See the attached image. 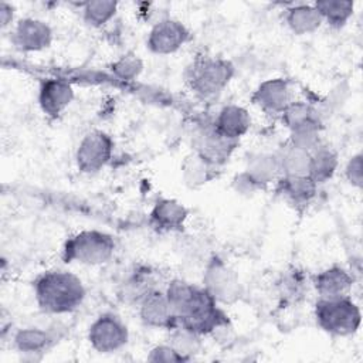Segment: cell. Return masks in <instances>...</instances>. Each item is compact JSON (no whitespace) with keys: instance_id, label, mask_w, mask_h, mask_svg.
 Listing matches in <instances>:
<instances>
[{"instance_id":"cell-3","label":"cell","mask_w":363,"mask_h":363,"mask_svg":"<svg viewBox=\"0 0 363 363\" xmlns=\"http://www.w3.org/2000/svg\"><path fill=\"white\" fill-rule=\"evenodd\" d=\"M235 75L234 64L223 57L203 55L187 69L186 81L190 91L203 101L218 98Z\"/></svg>"},{"instance_id":"cell-26","label":"cell","mask_w":363,"mask_h":363,"mask_svg":"<svg viewBox=\"0 0 363 363\" xmlns=\"http://www.w3.org/2000/svg\"><path fill=\"white\" fill-rule=\"evenodd\" d=\"M279 121L289 132L308 123L322 122V116L311 102L294 99L279 115Z\"/></svg>"},{"instance_id":"cell-8","label":"cell","mask_w":363,"mask_h":363,"mask_svg":"<svg viewBox=\"0 0 363 363\" xmlns=\"http://www.w3.org/2000/svg\"><path fill=\"white\" fill-rule=\"evenodd\" d=\"M203 286L221 305L233 303L242 295V284L237 272L223 259L213 258L203 274Z\"/></svg>"},{"instance_id":"cell-22","label":"cell","mask_w":363,"mask_h":363,"mask_svg":"<svg viewBox=\"0 0 363 363\" xmlns=\"http://www.w3.org/2000/svg\"><path fill=\"white\" fill-rule=\"evenodd\" d=\"M339 169V155L337 152L322 142L316 149L311 152L309 173L308 176L318 184L329 182Z\"/></svg>"},{"instance_id":"cell-4","label":"cell","mask_w":363,"mask_h":363,"mask_svg":"<svg viewBox=\"0 0 363 363\" xmlns=\"http://www.w3.org/2000/svg\"><path fill=\"white\" fill-rule=\"evenodd\" d=\"M313 318L320 330L335 337L353 336L362 325L360 306L349 295L318 298Z\"/></svg>"},{"instance_id":"cell-11","label":"cell","mask_w":363,"mask_h":363,"mask_svg":"<svg viewBox=\"0 0 363 363\" xmlns=\"http://www.w3.org/2000/svg\"><path fill=\"white\" fill-rule=\"evenodd\" d=\"M294 99V85L282 77L268 78L259 82L251 95V102L261 112L274 118H279Z\"/></svg>"},{"instance_id":"cell-21","label":"cell","mask_w":363,"mask_h":363,"mask_svg":"<svg viewBox=\"0 0 363 363\" xmlns=\"http://www.w3.org/2000/svg\"><path fill=\"white\" fill-rule=\"evenodd\" d=\"M318 184L309 176L279 177L277 182L278 194L294 207H306L318 193Z\"/></svg>"},{"instance_id":"cell-12","label":"cell","mask_w":363,"mask_h":363,"mask_svg":"<svg viewBox=\"0 0 363 363\" xmlns=\"http://www.w3.org/2000/svg\"><path fill=\"white\" fill-rule=\"evenodd\" d=\"M54 40L51 26L35 17L20 18L13 27L10 41L21 52H40L47 50Z\"/></svg>"},{"instance_id":"cell-28","label":"cell","mask_w":363,"mask_h":363,"mask_svg":"<svg viewBox=\"0 0 363 363\" xmlns=\"http://www.w3.org/2000/svg\"><path fill=\"white\" fill-rule=\"evenodd\" d=\"M187 362L191 360L201 349V336L177 325L169 330V342Z\"/></svg>"},{"instance_id":"cell-5","label":"cell","mask_w":363,"mask_h":363,"mask_svg":"<svg viewBox=\"0 0 363 363\" xmlns=\"http://www.w3.org/2000/svg\"><path fill=\"white\" fill-rule=\"evenodd\" d=\"M116 251L115 238L101 230H81L69 235L61 251L65 264L98 267L109 262Z\"/></svg>"},{"instance_id":"cell-15","label":"cell","mask_w":363,"mask_h":363,"mask_svg":"<svg viewBox=\"0 0 363 363\" xmlns=\"http://www.w3.org/2000/svg\"><path fill=\"white\" fill-rule=\"evenodd\" d=\"M189 218V208L176 199L160 197L153 204L147 216L149 227L159 233H177L182 231Z\"/></svg>"},{"instance_id":"cell-1","label":"cell","mask_w":363,"mask_h":363,"mask_svg":"<svg viewBox=\"0 0 363 363\" xmlns=\"http://www.w3.org/2000/svg\"><path fill=\"white\" fill-rule=\"evenodd\" d=\"M163 289L177 315L180 326L201 337L230 328L227 313L203 285L199 286L174 278Z\"/></svg>"},{"instance_id":"cell-10","label":"cell","mask_w":363,"mask_h":363,"mask_svg":"<svg viewBox=\"0 0 363 363\" xmlns=\"http://www.w3.org/2000/svg\"><path fill=\"white\" fill-rule=\"evenodd\" d=\"M240 142L220 135L213 123L201 125L193 138L194 155L211 167H218L228 162Z\"/></svg>"},{"instance_id":"cell-20","label":"cell","mask_w":363,"mask_h":363,"mask_svg":"<svg viewBox=\"0 0 363 363\" xmlns=\"http://www.w3.org/2000/svg\"><path fill=\"white\" fill-rule=\"evenodd\" d=\"M284 23L295 35L313 34L323 24L313 3H294L284 10Z\"/></svg>"},{"instance_id":"cell-24","label":"cell","mask_w":363,"mask_h":363,"mask_svg":"<svg viewBox=\"0 0 363 363\" xmlns=\"http://www.w3.org/2000/svg\"><path fill=\"white\" fill-rule=\"evenodd\" d=\"M159 289L153 278V272L147 268L133 271L122 285L119 296L133 305H138L139 301L146 296L149 292Z\"/></svg>"},{"instance_id":"cell-29","label":"cell","mask_w":363,"mask_h":363,"mask_svg":"<svg viewBox=\"0 0 363 363\" xmlns=\"http://www.w3.org/2000/svg\"><path fill=\"white\" fill-rule=\"evenodd\" d=\"M322 128H323L322 122L303 125L301 128L289 130V136H288L286 142L311 153L313 149H316L323 142L322 140Z\"/></svg>"},{"instance_id":"cell-27","label":"cell","mask_w":363,"mask_h":363,"mask_svg":"<svg viewBox=\"0 0 363 363\" xmlns=\"http://www.w3.org/2000/svg\"><path fill=\"white\" fill-rule=\"evenodd\" d=\"M118 7V1L112 0H92L79 4L84 23L94 28H101L106 26L116 16Z\"/></svg>"},{"instance_id":"cell-19","label":"cell","mask_w":363,"mask_h":363,"mask_svg":"<svg viewBox=\"0 0 363 363\" xmlns=\"http://www.w3.org/2000/svg\"><path fill=\"white\" fill-rule=\"evenodd\" d=\"M354 284L353 274L342 265H330L312 277V286L318 298L349 295Z\"/></svg>"},{"instance_id":"cell-32","label":"cell","mask_w":363,"mask_h":363,"mask_svg":"<svg viewBox=\"0 0 363 363\" xmlns=\"http://www.w3.org/2000/svg\"><path fill=\"white\" fill-rule=\"evenodd\" d=\"M147 360L150 362H187L170 343L156 345L149 350Z\"/></svg>"},{"instance_id":"cell-6","label":"cell","mask_w":363,"mask_h":363,"mask_svg":"<svg viewBox=\"0 0 363 363\" xmlns=\"http://www.w3.org/2000/svg\"><path fill=\"white\" fill-rule=\"evenodd\" d=\"M86 339L89 346L101 354L116 353L128 345L129 328L118 313L104 312L89 325Z\"/></svg>"},{"instance_id":"cell-31","label":"cell","mask_w":363,"mask_h":363,"mask_svg":"<svg viewBox=\"0 0 363 363\" xmlns=\"http://www.w3.org/2000/svg\"><path fill=\"white\" fill-rule=\"evenodd\" d=\"M345 179L354 189H362L363 186V156L360 152L352 155L345 164Z\"/></svg>"},{"instance_id":"cell-14","label":"cell","mask_w":363,"mask_h":363,"mask_svg":"<svg viewBox=\"0 0 363 363\" xmlns=\"http://www.w3.org/2000/svg\"><path fill=\"white\" fill-rule=\"evenodd\" d=\"M75 98L72 84L62 78H45L38 86V106L41 112L50 118H60Z\"/></svg>"},{"instance_id":"cell-7","label":"cell","mask_w":363,"mask_h":363,"mask_svg":"<svg viewBox=\"0 0 363 363\" xmlns=\"http://www.w3.org/2000/svg\"><path fill=\"white\" fill-rule=\"evenodd\" d=\"M115 142L112 136L102 129L86 132L75 150V164L81 173L95 174L104 170L112 160Z\"/></svg>"},{"instance_id":"cell-18","label":"cell","mask_w":363,"mask_h":363,"mask_svg":"<svg viewBox=\"0 0 363 363\" xmlns=\"http://www.w3.org/2000/svg\"><path fill=\"white\" fill-rule=\"evenodd\" d=\"M254 189V191L277 183L281 177L279 164L275 153H255L248 157L245 169L240 173Z\"/></svg>"},{"instance_id":"cell-9","label":"cell","mask_w":363,"mask_h":363,"mask_svg":"<svg viewBox=\"0 0 363 363\" xmlns=\"http://www.w3.org/2000/svg\"><path fill=\"white\" fill-rule=\"evenodd\" d=\"M191 38L190 30L177 18L164 17L147 33L146 47L155 55H170L183 48Z\"/></svg>"},{"instance_id":"cell-17","label":"cell","mask_w":363,"mask_h":363,"mask_svg":"<svg viewBox=\"0 0 363 363\" xmlns=\"http://www.w3.org/2000/svg\"><path fill=\"white\" fill-rule=\"evenodd\" d=\"M211 123L220 135L240 142V139L251 129L252 118L245 106L227 104L218 109Z\"/></svg>"},{"instance_id":"cell-23","label":"cell","mask_w":363,"mask_h":363,"mask_svg":"<svg viewBox=\"0 0 363 363\" xmlns=\"http://www.w3.org/2000/svg\"><path fill=\"white\" fill-rule=\"evenodd\" d=\"M279 164L281 177H299L308 176L311 153L299 149L289 142H285L277 152H274Z\"/></svg>"},{"instance_id":"cell-25","label":"cell","mask_w":363,"mask_h":363,"mask_svg":"<svg viewBox=\"0 0 363 363\" xmlns=\"http://www.w3.org/2000/svg\"><path fill=\"white\" fill-rule=\"evenodd\" d=\"M323 24L339 30L343 28L354 13V3L346 0H318L313 3Z\"/></svg>"},{"instance_id":"cell-33","label":"cell","mask_w":363,"mask_h":363,"mask_svg":"<svg viewBox=\"0 0 363 363\" xmlns=\"http://www.w3.org/2000/svg\"><path fill=\"white\" fill-rule=\"evenodd\" d=\"M14 14H16V9L13 4L7 1L0 3V26L3 30H6L7 27H13L16 24Z\"/></svg>"},{"instance_id":"cell-16","label":"cell","mask_w":363,"mask_h":363,"mask_svg":"<svg viewBox=\"0 0 363 363\" xmlns=\"http://www.w3.org/2000/svg\"><path fill=\"white\" fill-rule=\"evenodd\" d=\"M60 339L58 332L50 328L27 326L13 333L11 345L23 356L35 357L48 352Z\"/></svg>"},{"instance_id":"cell-13","label":"cell","mask_w":363,"mask_h":363,"mask_svg":"<svg viewBox=\"0 0 363 363\" xmlns=\"http://www.w3.org/2000/svg\"><path fill=\"white\" fill-rule=\"evenodd\" d=\"M138 308V316L140 322L152 329H164L170 330L179 325L177 315L170 305L164 289H155L143 296Z\"/></svg>"},{"instance_id":"cell-2","label":"cell","mask_w":363,"mask_h":363,"mask_svg":"<svg viewBox=\"0 0 363 363\" xmlns=\"http://www.w3.org/2000/svg\"><path fill=\"white\" fill-rule=\"evenodd\" d=\"M34 301L47 315H67L79 309L86 298L82 279L67 269H47L33 281Z\"/></svg>"},{"instance_id":"cell-30","label":"cell","mask_w":363,"mask_h":363,"mask_svg":"<svg viewBox=\"0 0 363 363\" xmlns=\"http://www.w3.org/2000/svg\"><path fill=\"white\" fill-rule=\"evenodd\" d=\"M112 74L122 81H133L143 71V61L133 52H126L111 65Z\"/></svg>"}]
</instances>
